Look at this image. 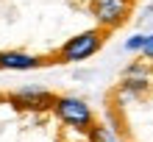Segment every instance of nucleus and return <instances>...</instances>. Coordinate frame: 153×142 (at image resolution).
Returning <instances> with one entry per match:
<instances>
[{"label": "nucleus", "mask_w": 153, "mask_h": 142, "mask_svg": "<svg viewBox=\"0 0 153 142\" xmlns=\"http://www.w3.org/2000/svg\"><path fill=\"white\" fill-rule=\"evenodd\" d=\"M145 33H134V36L125 42V50H131V53H142V48H145Z\"/></svg>", "instance_id": "nucleus-7"}, {"label": "nucleus", "mask_w": 153, "mask_h": 142, "mask_svg": "<svg viewBox=\"0 0 153 142\" xmlns=\"http://www.w3.org/2000/svg\"><path fill=\"white\" fill-rule=\"evenodd\" d=\"M50 112L59 117V123H64L67 128L78 131V134H86V131L97 123L92 106H89L86 100H81V97H75V95H56Z\"/></svg>", "instance_id": "nucleus-2"}, {"label": "nucleus", "mask_w": 153, "mask_h": 142, "mask_svg": "<svg viewBox=\"0 0 153 142\" xmlns=\"http://www.w3.org/2000/svg\"><path fill=\"white\" fill-rule=\"evenodd\" d=\"M86 139L89 142H120L117 134H114V128L106 126V123H95V126L86 131Z\"/></svg>", "instance_id": "nucleus-6"}, {"label": "nucleus", "mask_w": 153, "mask_h": 142, "mask_svg": "<svg viewBox=\"0 0 153 142\" xmlns=\"http://www.w3.org/2000/svg\"><path fill=\"white\" fill-rule=\"evenodd\" d=\"M89 11H92L97 28L111 33L128 22V17L134 11V0H92Z\"/></svg>", "instance_id": "nucleus-3"}, {"label": "nucleus", "mask_w": 153, "mask_h": 142, "mask_svg": "<svg viewBox=\"0 0 153 142\" xmlns=\"http://www.w3.org/2000/svg\"><path fill=\"white\" fill-rule=\"evenodd\" d=\"M53 100H56L53 92H48V89H31V86L8 95V103L17 106V109H53Z\"/></svg>", "instance_id": "nucleus-4"}, {"label": "nucleus", "mask_w": 153, "mask_h": 142, "mask_svg": "<svg viewBox=\"0 0 153 142\" xmlns=\"http://www.w3.org/2000/svg\"><path fill=\"white\" fill-rule=\"evenodd\" d=\"M45 64L42 56L22 50H0V70H14V73H25V70H36Z\"/></svg>", "instance_id": "nucleus-5"}, {"label": "nucleus", "mask_w": 153, "mask_h": 142, "mask_svg": "<svg viewBox=\"0 0 153 142\" xmlns=\"http://www.w3.org/2000/svg\"><path fill=\"white\" fill-rule=\"evenodd\" d=\"M106 36H109V31L97 28V25H95V28H86V31L75 33V36H70L64 45L53 53V59H56L59 64H75V61H86V59H92L95 53L103 48Z\"/></svg>", "instance_id": "nucleus-1"}, {"label": "nucleus", "mask_w": 153, "mask_h": 142, "mask_svg": "<svg viewBox=\"0 0 153 142\" xmlns=\"http://www.w3.org/2000/svg\"><path fill=\"white\" fill-rule=\"evenodd\" d=\"M0 100H3V95H0Z\"/></svg>", "instance_id": "nucleus-9"}, {"label": "nucleus", "mask_w": 153, "mask_h": 142, "mask_svg": "<svg viewBox=\"0 0 153 142\" xmlns=\"http://www.w3.org/2000/svg\"><path fill=\"white\" fill-rule=\"evenodd\" d=\"M142 56H145L148 61H153V33H148V39H145V48H142Z\"/></svg>", "instance_id": "nucleus-8"}]
</instances>
